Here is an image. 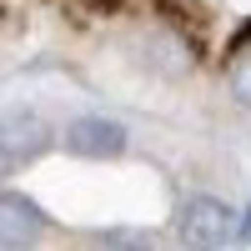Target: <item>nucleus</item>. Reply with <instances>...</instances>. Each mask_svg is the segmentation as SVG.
<instances>
[{"label":"nucleus","mask_w":251,"mask_h":251,"mask_svg":"<svg viewBox=\"0 0 251 251\" xmlns=\"http://www.w3.org/2000/svg\"><path fill=\"white\" fill-rule=\"evenodd\" d=\"M15 171H20V166L5 156V146H0V181H5V176H15Z\"/></svg>","instance_id":"8"},{"label":"nucleus","mask_w":251,"mask_h":251,"mask_svg":"<svg viewBox=\"0 0 251 251\" xmlns=\"http://www.w3.org/2000/svg\"><path fill=\"white\" fill-rule=\"evenodd\" d=\"M176 236L186 251H221V246L236 241V216L216 196H191L176 216Z\"/></svg>","instance_id":"1"},{"label":"nucleus","mask_w":251,"mask_h":251,"mask_svg":"<svg viewBox=\"0 0 251 251\" xmlns=\"http://www.w3.org/2000/svg\"><path fill=\"white\" fill-rule=\"evenodd\" d=\"M231 96L241 100V106H251V55L231 66Z\"/></svg>","instance_id":"6"},{"label":"nucleus","mask_w":251,"mask_h":251,"mask_svg":"<svg viewBox=\"0 0 251 251\" xmlns=\"http://www.w3.org/2000/svg\"><path fill=\"white\" fill-rule=\"evenodd\" d=\"M66 151L71 156H86V161H111L126 151V131L106 116H80L66 126Z\"/></svg>","instance_id":"3"},{"label":"nucleus","mask_w":251,"mask_h":251,"mask_svg":"<svg viewBox=\"0 0 251 251\" xmlns=\"http://www.w3.org/2000/svg\"><path fill=\"white\" fill-rule=\"evenodd\" d=\"M236 241H241V246H251V206H246V216L236 221Z\"/></svg>","instance_id":"7"},{"label":"nucleus","mask_w":251,"mask_h":251,"mask_svg":"<svg viewBox=\"0 0 251 251\" xmlns=\"http://www.w3.org/2000/svg\"><path fill=\"white\" fill-rule=\"evenodd\" d=\"M40 236H46V211L30 196L5 191L0 196V251H30Z\"/></svg>","instance_id":"2"},{"label":"nucleus","mask_w":251,"mask_h":251,"mask_svg":"<svg viewBox=\"0 0 251 251\" xmlns=\"http://www.w3.org/2000/svg\"><path fill=\"white\" fill-rule=\"evenodd\" d=\"M91 251H151V241H146V236H131V231H111V236H100Z\"/></svg>","instance_id":"5"},{"label":"nucleus","mask_w":251,"mask_h":251,"mask_svg":"<svg viewBox=\"0 0 251 251\" xmlns=\"http://www.w3.org/2000/svg\"><path fill=\"white\" fill-rule=\"evenodd\" d=\"M0 146H5V156H10L15 166H30V161L50 146L46 116H35V111H10V116H0Z\"/></svg>","instance_id":"4"}]
</instances>
